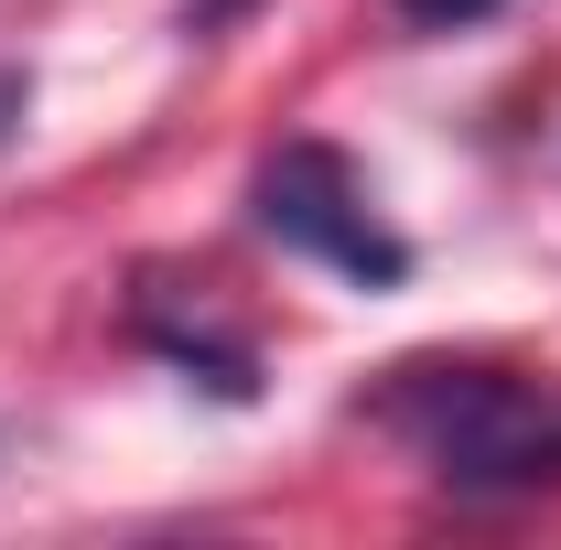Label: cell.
Instances as JSON below:
<instances>
[{
    "instance_id": "obj_1",
    "label": "cell",
    "mask_w": 561,
    "mask_h": 550,
    "mask_svg": "<svg viewBox=\"0 0 561 550\" xmlns=\"http://www.w3.org/2000/svg\"><path fill=\"white\" fill-rule=\"evenodd\" d=\"M378 432H400L432 475L454 485V496H486L496 465L551 421V400L518 378V367H476V356H411V367H389L378 378V400H367Z\"/></svg>"
},
{
    "instance_id": "obj_2",
    "label": "cell",
    "mask_w": 561,
    "mask_h": 550,
    "mask_svg": "<svg viewBox=\"0 0 561 550\" xmlns=\"http://www.w3.org/2000/svg\"><path fill=\"white\" fill-rule=\"evenodd\" d=\"M249 216L280 249H302L335 280H356V291H400L411 280V238L367 206V184H356V162L335 140H280L260 162V184H249Z\"/></svg>"
},
{
    "instance_id": "obj_3",
    "label": "cell",
    "mask_w": 561,
    "mask_h": 550,
    "mask_svg": "<svg viewBox=\"0 0 561 550\" xmlns=\"http://www.w3.org/2000/svg\"><path fill=\"white\" fill-rule=\"evenodd\" d=\"M140 345L151 356H173V367H195L216 400H260V356L238 335H216V324H173V313H140Z\"/></svg>"
},
{
    "instance_id": "obj_4",
    "label": "cell",
    "mask_w": 561,
    "mask_h": 550,
    "mask_svg": "<svg viewBox=\"0 0 561 550\" xmlns=\"http://www.w3.org/2000/svg\"><path fill=\"white\" fill-rule=\"evenodd\" d=\"M389 11H400L411 33H476V22H496V11H507V0H389Z\"/></svg>"
},
{
    "instance_id": "obj_5",
    "label": "cell",
    "mask_w": 561,
    "mask_h": 550,
    "mask_svg": "<svg viewBox=\"0 0 561 550\" xmlns=\"http://www.w3.org/2000/svg\"><path fill=\"white\" fill-rule=\"evenodd\" d=\"M22 108H33V87H22V66H0V140L22 130Z\"/></svg>"
},
{
    "instance_id": "obj_6",
    "label": "cell",
    "mask_w": 561,
    "mask_h": 550,
    "mask_svg": "<svg viewBox=\"0 0 561 550\" xmlns=\"http://www.w3.org/2000/svg\"><path fill=\"white\" fill-rule=\"evenodd\" d=\"M238 11H260V0H195L184 22H195V33H216V22H238Z\"/></svg>"
}]
</instances>
